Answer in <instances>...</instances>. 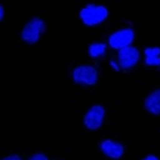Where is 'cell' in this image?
<instances>
[{
    "instance_id": "11",
    "label": "cell",
    "mask_w": 160,
    "mask_h": 160,
    "mask_svg": "<svg viewBox=\"0 0 160 160\" xmlns=\"http://www.w3.org/2000/svg\"><path fill=\"white\" fill-rule=\"evenodd\" d=\"M30 160H48L45 154H34L33 157H30Z\"/></svg>"
},
{
    "instance_id": "14",
    "label": "cell",
    "mask_w": 160,
    "mask_h": 160,
    "mask_svg": "<svg viewBox=\"0 0 160 160\" xmlns=\"http://www.w3.org/2000/svg\"><path fill=\"white\" fill-rule=\"evenodd\" d=\"M142 160H159V159H157L156 156H147V157H145V159H142Z\"/></svg>"
},
{
    "instance_id": "15",
    "label": "cell",
    "mask_w": 160,
    "mask_h": 160,
    "mask_svg": "<svg viewBox=\"0 0 160 160\" xmlns=\"http://www.w3.org/2000/svg\"><path fill=\"white\" fill-rule=\"evenodd\" d=\"M111 65H113V68H116V70H119V65L114 62V61H111Z\"/></svg>"
},
{
    "instance_id": "1",
    "label": "cell",
    "mask_w": 160,
    "mask_h": 160,
    "mask_svg": "<svg viewBox=\"0 0 160 160\" xmlns=\"http://www.w3.org/2000/svg\"><path fill=\"white\" fill-rule=\"evenodd\" d=\"M108 17V9L99 5H88L80 11V18L86 25H97L101 24Z\"/></svg>"
},
{
    "instance_id": "12",
    "label": "cell",
    "mask_w": 160,
    "mask_h": 160,
    "mask_svg": "<svg viewBox=\"0 0 160 160\" xmlns=\"http://www.w3.org/2000/svg\"><path fill=\"white\" fill-rule=\"evenodd\" d=\"M3 160H21V157L19 156H9V157H6V159H3Z\"/></svg>"
},
{
    "instance_id": "5",
    "label": "cell",
    "mask_w": 160,
    "mask_h": 160,
    "mask_svg": "<svg viewBox=\"0 0 160 160\" xmlns=\"http://www.w3.org/2000/svg\"><path fill=\"white\" fill-rule=\"evenodd\" d=\"M104 108L101 105H93L85 116V126L88 129H98L101 128L104 120Z\"/></svg>"
},
{
    "instance_id": "2",
    "label": "cell",
    "mask_w": 160,
    "mask_h": 160,
    "mask_svg": "<svg viewBox=\"0 0 160 160\" xmlns=\"http://www.w3.org/2000/svg\"><path fill=\"white\" fill-rule=\"evenodd\" d=\"M45 28H46V25L40 18H33V19H31L30 22H27V25L24 27L21 36H22L24 42H27V43H36V42L39 40L40 34L45 31Z\"/></svg>"
},
{
    "instance_id": "13",
    "label": "cell",
    "mask_w": 160,
    "mask_h": 160,
    "mask_svg": "<svg viewBox=\"0 0 160 160\" xmlns=\"http://www.w3.org/2000/svg\"><path fill=\"white\" fill-rule=\"evenodd\" d=\"M5 17V9H3V6H0V19H3Z\"/></svg>"
},
{
    "instance_id": "3",
    "label": "cell",
    "mask_w": 160,
    "mask_h": 160,
    "mask_svg": "<svg viewBox=\"0 0 160 160\" xmlns=\"http://www.w3.org/2000/svg\"><path fill=\"white\" fill-rule=\"evenodd\" d=\"M133 37H135V33H133V30L131 28H123V30H119V31H116L113 34L110 36V46L113 48V49H125L128 46H131V43L133 42Z\"/></svg>"
},
{
    "instance_id": "4",
    "label": "cell",
    "mask_w": 160,
    "mask_h": 160,
    "mask_svg": "<svg viewBox=\"0 0 160 160\" xmlns=\"http://www.w3.org/2000/svg\"><path fill=\"white\" fill-rule=\"evenodd\" d=\"M73 79L80 85H95L98 79L97 70L91 65H80L73 71Z\"/></svg>"
},
{
    "instance_id": "10",
    "label": "cell",
    "mask_w": 160,
    "mask_h": 160,
    "mask_svg": "<svg viewBox=\"0 0 160 160\" xmlns=\"http://www.w3.org/2000/svg\"><path fill=\"white\" fill-rule=\"evenodd\" d=\"M145 58H156V57H160V48H147L145 51Z\"/></svg>"
},
{
    "instance_id": "6",
    "label": "cell",
    "mask_w": 160,
    "mask_h": 160,
    "mask_svg": "<svg viewBox=\"0 0 160 160\" xmlns=\"http://www.w3.org/2000/svg\"><path fill=\"white\" fill-rule=\"evenodd\" d=\"M139 61V51L133 46H128L119 51V62L123 68H131Z\"/></svg>"
},
{
    "instance_id": "7",
    "label": "cell",
    "mask_w": 160,
    "mask_h": 160,
    "mask_svg": "<svg viewBox=\"0 0 160 160\" xmlns=\"http://www.w3.org/2000/svg\"><path fill=\"white\" fill-rule=\"evenodd\" d=\"M99 148L102 150L104 154L111 157V159H120L123 156V145L119 142H114V141H110V139L102 141Z\"/></svg>"
},
{
    "instance_id": "9",
    "label": "cell",
    "mask_w": 160,
    "mask_h": 160,
    "mask_svg": "<svg viewBox=\"0 0 160 160\" xmlns=\"http://www.w3.org/2000/svg\"><path fill=\"white\" fill-rule=\"evenodd\" d=\"M105 53V45L104 43H92L89 46V55L92 58H98Z\"/></svg>"
},
{
    "instance_id": "8",
    "label": "cell",
    "mask_w": 160,
    "mask_h": 160,
    "mask_svg": "<svg viewBox=\"0 0 160 160\" xmlns=\"http://www.w3.org/2000/svg\"><path fill=\"white\" fill-rule=\"evenodd\" d=\"M145 108L153 114H160V89L150 93L145 99Z\"/></svg>"
}]
</instances>
